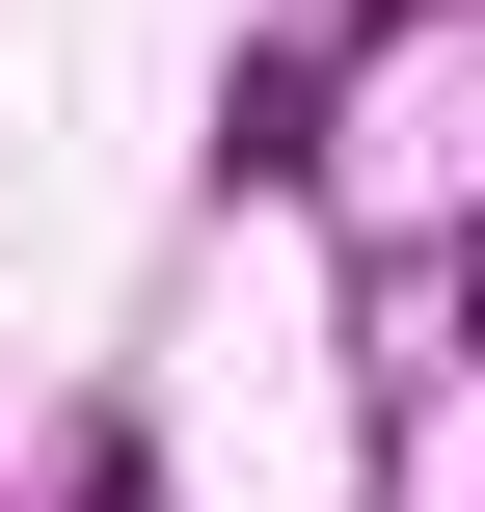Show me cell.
Returning <instances> with one entry per match:
<instances>
[{
    "mask_svg": "<svg viewBox=\"0 0 485 512\" xmlns=\"http://www.w3.org/2000/svg\"><path fill=\"white\" fill-rule=\"evenodd\" d=\"M216 162H243V189H297V162H324V54H243V108H216Z\"/></svg>",
    "mask_w": 485,
    "mask_h": 512,
    "instance_id": "cell-1",
    "label": "cell"
}]
</instances>
